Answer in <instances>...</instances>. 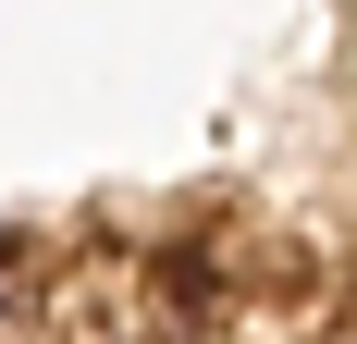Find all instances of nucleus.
Here are the masks:
<instances>
[{
  "instance_id": "nucleus-1",
  "label": "nucleus",
  "mask_w": 357,
  "mask_h": 344,
  "mask_svg": "<svg viewBox=\"0 0 357 344\" xmlns=\"http://www.w3.org/2000/svg\"><path fill=\"white\" fill-rule=\"evenodd\" d=\"M99 344H148V332H99Z\"/></svg>"
},
{
  "instance_id": "nucleus-2",
  "label": "nucleus",
  "mask_w": 357,
  "mask_h": 344,
  "mask_svg": "<svg viewBox=\"0 0 357 344\" xmlns=\"http://www.w3.org/2000/svg\"><path fill=\"white\" fill-rule=\"evenodd\" d=\"M0 344H37V332H0Z\"/></svg>"
}]
</instances>
